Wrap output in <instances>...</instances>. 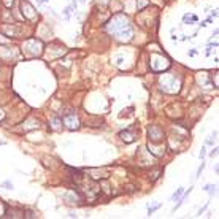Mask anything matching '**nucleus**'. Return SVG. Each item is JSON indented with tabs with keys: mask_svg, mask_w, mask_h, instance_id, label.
I'll return each instance as SVG.
<instances>
[{
	"mask_svg": "<svg viewBox=\"0 0 219 219\" xmlns=\"http://www.w3.org/2000/svg\"><path fill=\"white\" fill-rule=\"evenodd\" d=\"M105 30L118 42H130L133 37V27L126 15H114L105 25Z\"/></svg>",
	"mask_w": 219,
	"mask_h": 219,
	"instance_id": "1",
	"label": "nucleus"
},
{
	"mask_svg": "<svg viewBox=\"0 0 219 219\" xmlns=\"http://www.w3.org/2000/svg\"><path fill=\"white\" fill-rule=\"evenodd\" d=\"M159 86H160V89L163 92H167V94H176L181 87V78H178L173 73H165V75L160 76Z\"/></svg>",
	"mask_w": 219,
	"mask_h": 219,
	"instance_id": "2",
	"label": "nucleus"
},
{
	"mask_svg": "<svg viewBox=\"0 0 219 219\" xmlns=\"http://www.w3.org/2000/svg\"><path fill=\"white\" fill-rule=\"evenodd\" d=\"M43 49H45V45H43L42 40H38V38H29V40H25V43L22 46V51L29 57H40L43 54Z\"/></svg>",
	"mask_w": 219,
	"mask_h": 219,
	"instance_id": "3",
	"label": "nucleus"
},
{
	"mask_svg": "<svg viewBox=\"0 0 219 219\" xmlns=\"http://www.w3.org/2000/svg\"><path fill=\"white\" fill-rule=\"evenodd\" d=\"M149 67L153 72H163L170 67V59L162 52H153L149 57Z\"/></svg>",
	"mask_w": 219,
	"mask_h": 219,
	"instance_id": "4",
	"label": "nucleus"
},
{
	"mask_svg": "<svg viewBox=\"0 0 219 219\" xmlns=\"http://www.w3.org/2000/svg\"><path fill=\"white\" fill-rule=\"evenodd\" d=\"M60 119H62V126H65L68 130H78L81 122H79V118L75 111H67V113H62L60 114Z\"/></svg>",
	"mask_w": 219,
	"mask_h": 219,
	"instance_id": "5",
	"label": "nucleus"
},
{
	"mask_svg": "<svg viewBox=\"0 0 219 219\" xmlns=\"http://www.w3.org/2000/svg\"><path fill=\"white\" fill-rule=\"evenodd\" d=\"M21 13H22V18L25 21H30V22H34L38 18V13L35 11L34 5L30 2H27V0H22L21 2Z\"/></svg>",
	"mask_w": 219,
	"mask_h": 219,
	"instance_id": "6",
	"label": "nucleus"
},
{
	"mask_svg": "<svg viewBox=\"0 0 219 219\" xmlns=\"http://www.w3.org/2000/svg\"><path fill=\"white\" fill-rule=\"evenodd\" d=\"M148 136H149V141L151 143H160L163 141V130L160 126H149L148 127Z\"/></svg>",
	"mask_w": 219,
	"mask_h": 219,
	"instance_id": "7",
	"label": "nucleus"
},
{
	"mask_svg": "<svg viewBox=\"0 0 219 219\" xmlns=\"http://www.w3.org/2000/svg\"><path fill=\"white\" fill-rule=\"evenodd\" d=\"M119 136L122 138V141H126V143H133V141H136V138H138V132H136L135 127H129V129H126L124 132H121Z\"/></svg>",
	"mask_w": 219,
	"mask_h": 219,
	"instance_id": "8",
	"label": "nucleus"
},
{
	"mask_svg": "<svg viewBox=\"0 0 219 219\" xmlns=\"http://www.w3.org/2000/svg\"><path fill=\"white\" fill-rule=\"evenodd\" d=\"M62 197H64V200L67 203H79L81 200H83V199H81V195L78 192H75V190H68V192H65Z\"/></svg>",
	"mask_w": 219,
	"mask_h": 219,
	"instance_id": "9",
	"label": "nucleus"
},
{
	"mask_svg": "<svg viewBox=\"0 0 219 219\" xmlns=\"http://www.w3.org/2000/svg\"><path fill=\"white\" fill-rule=\"evenodd\" d=\"M0 32L7 34L8 37H18V35H19V29H18L16 25H13V24H5V25H2V27H0Z\"/></svg>",
	"mask_w": 219,
	"mask_h": 219,
	"instance_id": "10",
	"label": "nucleus"
},
{
	"mask_svg": "<svg viewBox=\"0 0 219 219\" xmlns=\"http://www.w3.org/2000/svg\"><path fill=\"white\" fill-rule=\"evenodd\" d=\"M40 127V121L35 119V118H30V119H27L24 124H22V130L24 132H29L32 129H38Z\"/></svg>",
	"mask_w": 219,
	"mask_h": 219,
	"instance_id": "11",
	"label": "nucleus"
},
{
	"mask_svg": "<svg viewBox=\"0 0 219 219\" xmlns=\"http://www.w3.org/2000/svg\"><path fill=\"white\" fill-rule=\"evenodd\" d=\"M49 126H51V129L52 130H62V119H60V116L59 114H52L51 116V119H49Z\"/></svg>",
	"mask_w": 219,
	"mask_h": 219,
	"instance_id": "12",
	"label": "nucleus"
},
{
	"mask_svg": "<svg viewBox=\"0 0 219 219\" xmlns=\"http://www.w3.org/2000/svg\"><path fill=\"white\" fill-rule=\"evenodd\" d=\"M5 217H24V210H8L7 208Z\"/></svg>",
	"mask_w": 219,
	"mask_h": 219,
	"instance_id": "13",
	"label": "nucleus"
},
{
	"mask_svg": "<svg viewBox=\"0 0 219 219\" xmlns=\"http://www.w3.org/2000/svg\"><path fill=\"white\" fill-rule=\"evenodd\" d=\"M160 175H162V168H157V170H154L151 175H149V180H151V183L157 181L159 178H160Z\"/></svg>",
	"mask_w": 219,
	"mask_h": 219,
	"instance_id": "14",
	"label": "nucleus"
},
{
	"mask_svg": "<svg viewBox=\"0 0 219 219\" xmlns=\"http://www.w3.org/2000/svg\"><path fill=\"white\" fill-rule=\"evenodd\" d=\"M149 5V0H136V10H143V8H146Z\"/></svg>",
	"mask_w": 219,
	"mask_h": 219,
	"instance_id": "15",
	"label": "nucleus"
},
{
	"mask_svg": "<svg viewBox=\"0 0 219 219\" xmlns=\"http://www.w3.org/2000/svg\"><path fill=\"white\" fill-rule=\"evenodd\" d=\"M216 189H217V187H216V186H213V184H207V186H203V190H208L211 197L216 194Z\"/></svg>",
	"mask_w": 219,
	"mask_h": 219,
	"instance_id": "16",
	"label": "nucleus"
},
{
	"mask_svg": "<svg viewBox=\"0 0 219 219\" xmlns=\"http://www.w3.org/2000/svg\"><path fill=\"white\" fill-rule=\"evenodd\" d=\"M183 192H184V187H178L176 189V192L172 195V200H176V199H180L181 195H183Z\"/></svg>",
	"mask_w": 219,
	"mask_h": 219,
	"instance_id": "17",
	"label": "nucleus"
},
{
	"mask_svg": "<svg viewBox=\"0 0 219 219\" xmlns=\"http://www.w3.org/2000/svg\"><path fill=\"white\" fill-rule=\"evenodd\" d=\"M7 205L3 202H0V217H5V213H7Z\"/></svg>",
	"mask_w": 219,
	"mask_h": 219,
	"instance_id": "18",
	"label": "nucleus"
},
{
	"mask_svg": "<svg viewBox=\"0 0 219 219\" xmlns=\"http://www.w3.org/2000/svg\"><path fill=\"white\" fill-rule=\"evenodd\" d=\"M159 208H160V203H157V205H154V207H149V210H148V214H149V216H151V214H153V213H156V211H157Z\"/></svg>",
	"mask_w": 219,
	"mask_h": 219,
	"instance_id": "19",
	"label": "nucleus"
},
{
	"mask_svg": "<svg viewBox=\"0 0 219 219\" xmlns=\"http://www.w3.org/2000/svg\"><path fill=\"white\" fill-rule=\"evenodd\" d=\"M2 2H3L5 8H11L13 5H15V2H16V0H2Z\"/></svg>",
	"mask_w": 219,
	"mask_h": 219,
	"instance_id": "20",
	"label": "nucleus"
},
{
	"mask_svg": "<svg viewBox=\"0 0 219 219\" xmlns=\"http://www.w3.org/2000/svg\"><path fill=\"white\" fill-rule=\"evenodd\" d=\"M203 168H205V163L202 162V163H200V167H199V170H197V176H195V178H200V175H202Z\"/></svg>",
	"mask_w": 219,
	"mask_h": 219,
	"instance_id": "21",
	"label": "nucleus"
},
{
	"mask_svg": "<svg viewBox=\"0 0 219 219\" xmlns=\"http://www.w3.org/2000/svg\"><path fill=\"white\" fill-rule=\"evenodd\" d=\"M2 187H7V189H13V183H10V181H3V183H2Z\"/></svg>",
	"mask_w": 219,
	"mask_h": 219,
	"instance_id": "22",
	"label": "nucleus"
},
{
	"mask_svg": "<svg viewBox=\"0 0 219 219\" xmlns=\"http://www.w3.org/2000/svg\"><path fill=\"white\" fill-rule=\"evenodd\" d=\"M216 135H217V133H216V132H213V135H211V138H208V141H207L208 145H213V143H214V140H216Z\"/></svg>",
	"mask_w": 219,
	"mask_h": 219,
	"instance_id": "23",
	"label": "nucleus"
},
{
	"mask_svg": "<svg viewBox=\"0 0 219 219\" xmlns=\"http://www.w3.org/2000/svg\"><path fill=\"white\" fill-rule=\"evenodd\" d=\"M24 217H37V214L34 211H27V214H24Z\"/></svg>",
	"mask_w": 219,
	"mask_h": 219,
	"instance_id": "24",
	"label": "nucleus"
},
{
	"mask_svg": "<svg viewBox=\"0 0 219 219\" xmlns=\"http://www.w3.org/2000/svg\"><path fill=\"white\" fill-rule=\"evenodd\" d=\"M3 119H5V111L0 108V121H3Z\"/></svg>",
	"mask_w": 219,
	"mask_h": 219,
	"instance_id": "25",
	"label": "nucleus"
},
{
	"mask_svg": "<svg viewBox=\"0 0 219 219\" xmlns=\"http://www.w3.org/2000/svg\"><path fill=\"white\" fill-rule=\"evenodd\" d=\"M205 151H207V149L202 148V151H200V159H203V157H205Z\"/></svg>",
	"mask_w": 219,
	"mask_h": 219,
	"instance_id": "26",
	"label": "nucleus"
},
{
	"mask_svg": "<svg viewBox=\"0 0 219 219\" xmlns=\"http://www.w3.org/2000/svg\"><path fill=\"white\" fill-rule=\"evenodd\" d=\"M108 2L110 0H99V3H102V5H108Z\"/></svg>",
	"mask_w": 219,
	"mask_h": 219,
	"instance_id": "27",
	"label": "nucleus"
},
{
	"mask_svg": "<svg viewBox=\"0 0 219 219\" xmlns=\"http://www.w3.org/2000/svg\"><path fill=\"white\" fill-rule=\"evenodd\" d=\"M46 2H49V0H37V3H38V5H42V3H46Z\"/></svg>",
	"mask_w": 219,
	"mask_h": 219,
	"instance_id": "28",
	"label": "nucleus"
},
{
	"mask_svg": "<svg viewBox=\"0 0 219 219\" xmlns=\"http://www.w3.org/2000/svg\"><path fill=\"white\" fill-rule=\"evenodd\" d=\"M210 154H211V156H216V154H217V148H214V149H213V151H211Z\"/></svg>",
	"mask_w": 219,
	"mask_h": 219,
	"instance_id": "29",
	"label": "nucleus"
},
{
	"mask_svg": "<svg viewBox=\"0 0 219 219\" xmlns=\"http://www.w3.org/2000/svg\"><path fill=\"white\" fill-rule=\"evenodd\" d=\"M79 2H81V3H84V2H86V0H79Z\"/></svg>",
	"mask_w": 219,
	"mask_h": 219,
	"instance_id": "30",
	"label": "nucleus"
}]
</instances>
